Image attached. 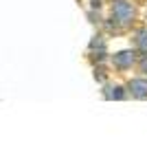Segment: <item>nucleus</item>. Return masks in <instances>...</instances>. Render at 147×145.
Segmentation results:
<instances>
[{"label": "nucleus", "mask_w": 147, "mask_h": 145, "mask_svg": "<svg viewBox=\"0 0 147 145\" xmlns=\"http://www.w3.org/2000/svg\"><path fill=\"white\" fill-rule=\"evenodd\" d=\"M132 5H127L125 0H117L114 2V16H117L121 22H129L132 20Z\"/></svg>", "instance_id": "obj_1"}, {"label": "nucleus", "mask_w": 147, "mask_h": 145, "mask_svg": "<svg viewBox=\"0 0 147 145\" xmlns=\"http://www.w3.org/2000/svg\"><path fill=\"white\" fill-rule=\"evenodd\" d=\"M129 92L134 97H147V81L145 79H134V81H129Z\"/></svg>", "instance_id": "obj_2"}, {"label": "nucleus", "mask_w": 147, "mask_h": 145, "mask_svg": "<svg viewBox=\"0 0 147 145\" xmlns=\"http://www.w3.org/2000/svg\"><path fill=\"white\" fill-rule=\"evenodd\" d=\"M132 62H134V53H129V51H123V53L114 55V64L121 68H127L132 66Z\"/></svg>", "instance_id": "obj_3"}, {"label": "nucleus", "mask_w": 147, "mask_h": 145, "mask_svg": "<svg viewBox=\"0 0 147 145\" xmlns=\"http://www.w3.org/2000/svg\"><path fill=\"white\" fill-rule=\"evenodd\" d=\"M110 97H114V99H123V88H112Z\"/></svg>", "instance_id": "obj_4"}, {"label": "nucleus", "mask_w": 147, "mask_h": 145, "mask_svg": "<svg viewBox=\"0 0 147 145\" xmlns=\"http://www.w3.org/2000/svg\"><path fill=\"white\" fill-rule=\"evenodd\" d=\"M141 46H147V33H141V40H138Z\"/></svg>", "instance_id": "obj_5"}]
</instances>
